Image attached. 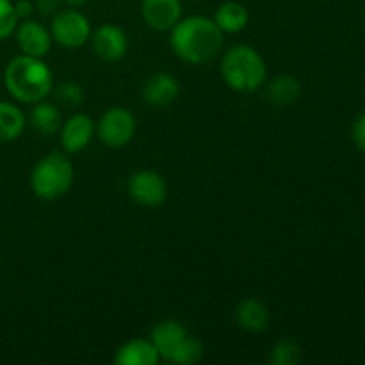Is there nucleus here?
<instances>
[{"label":"nucleus","mask_w":365,"mask_h":365,"mask_svg":"<svg viewBox=\"0 0 365 365\" xmlns=\"http://www.w3.org/2000/svg\"><path fill=\"white\" fill-rule=\"evenodd\" d=\"M91 45L95 56L106 63H116L127 56V32L114 24H103L91 34Z\"/></svg>","instance_id":"obj_10"},{"label":"nucleus","mask_w":365,"mask_h":365,"mask_svg":"<svg viewBox=\"0 0 365 365\" xmlns=\"http://www.w3.org/2000/svg\"><path fill=\"white\" fill-rule=\"evenodd\" d=\"M75 180L73 163L66 152L46 153L31 171V189L39 200L53 202L66 195Z\"/></svg>","instance_id":"obj_4"},{"label":"nucleus","mask_w":365,"mask_h":365,"mask_svg":"<svg viewBox=\"0 0 365 365\" xmlns=\"http://www.w3.org/2000/svg\"><path fill=\"white\" fill-rule=\"evenodd\" d=\"M14 13H16L18 21L27 20L34 13V4H32V0H16L14 2Z\"/></svg>","instance_id":"obj_25"},{"label":"nucleus","mask_w":365,"mask_h":365,"mask_svg":"<svg viewBox=\"0 0 365 365\" xmlns=\"http://www.w3.org/2000/svg\"><path fill=\"white\" fill-rule=\"evenodd\" d=\"M353 141L365 153V113L360 114L353 123Z\"/></svg>","instance_id":"obj_23"},{"label":"nucleus","mask_w":365,"mask_h":365,"mask_svg":"<svg viewBox=\"0 0 365 365\" xmlns=\"http://www.w3.org/2000/svg\"><path fill=\"white\" fill-rule=\"evenodd\" d=\"M4 86L14 100L21 103H38L53 91V75L41 57L16 56L4 70Z\"/></svg>","instance_id":"obj_2"},{"label":"nucleus","mask_w":365,"mask_h":365,"mask_svg":"<svg viewBox=\"0 0 365 365\" xmlns=\"http://www.w3.org/2000/svg\"><path fill=\"white\" fill-rule=\"evenodd\" d=\"M96 134V123L93 118L86 113L71 114L68 120L63 121L59 130V141L63 146V152L68 155L81 153L89 146Z\"/></svg>","instance_id":"obj_9"},{"label":"nucleus","mask_w":365,"mask_h":365,"mask_svg":"<svg viewBox=\"0 0 365 365\" xmlns=\"http://www.w3.org/2000/svg\"><path fill=\"white\" fill-rule=\"evenodd\" d=\"M29 123L43 138H52L53 134H59L63 116L56 103L41 100L38 103H32V110L29 114Z\"/></svg>","instance_id":"obj_16"},{"label":"nucleus","mask_w":365,"mask_h":365,"mask_svg":"<svg viewBox=\"0 0 365 365\" xmlns=\"http://www.w3.org/2000/svg\"><path fill=\"white\" fill-rule=\"evenodd\" d=\"M212 20L225 34H237V32L245 31L248 25L250 13L242 4L235 2V0H227L217 7Z\"/></svg>","instance_id":"obj_17"},{"label":"nucleus","mask_w":365,"mask_h":365,"mask_svg":"<svg viewBox=\"0 0 365 365\" xmlns=\"http://www.w3.org/2000/svg\"><path fill=\"white\" fill-rule=\"evenodd\" d=\"M63 2H66L70 7H81L84 4H88L89 0H63Z\"/></svg>","instance_id":"obj_26"},{"label":"nucleus","mask_w":365,"mask_h":365,"mask_svg":"<svg viewBox=\"0 0 365 365\" xmlns=\"http://www.w3.org/2000/svg\"><path fill=\"white\" fill-rule=\"evenodd\" d=\"M53 95H56V100L61 103V106L71 107V109L81 107L86 100L84 88H82L78 82H73V81L63 82V84L57 86Z\"/></svg>","instance_id":"obj_21"},{"label":"nucleus","mask_w":365,"mask_h":365,"mask_svg":"<svg viewBox=\"0 0 365 365\" xmlns=\"http://www.w3.org/2000/svg\"><path fill=\"white\" fill-rule=\"evenodd\" d=\"M32 4H34V11L41 13L43 16H52L59 11V0H32Z\"/></svg>","instance_id":"obj_24"},{"label":"nucleus","mask_w":365,"mask_h":365,"mask_svg":"<svg viewBox=\"0 0 365 365\" xmlns=\"http://www.w3.org/2000/svg\"><path fill=\"white\" fill-rule=\"evenodd\" d=\"M160 355L150 339H130L116 349V365H157Z\"/></svg>","instance_id":"obj_14"},{"label":"nucleus","mask_w":365,"mask_h":365,"mask_svg":"<svg viewBox=\"0 0 365 365\" xmlns=\"http://www.w3.org/2000/svg\"><path fill=\"white\" fill-rule=\"evenodd\" d=\"M50 34L53 41L64 48H81L91 39V21L75 7L59 9L50 20Z\"/></svg>","instance_id":"obj_6"},{"label":"nucleus","mask_w":365,"mask_h":365,"mask_svg":"<svg viewBox=\"0 0 365 365\" xmlns=\"http://www.w3.org/2000/svg\"><path fill=\"white\" fill-rule=\"evenodd\" d=\"M220 73L232 91L253 93L266 84L267 64L253 46L235 45L221 57Z\"/></svg>","instance_id":"obj_3"},{"label":"nucleus","mask_w":365,"mask_h":365,"mask_svg":"<svg viewBox=\"0 0 365 365\" xmlns=\"http://www.w3.org/2000/svg\"><path fill=\"white\" fill-rule=\"evenodd\" d=\"M138 130V121L127 107H110L100 116L96 123V138L109 148H121L128 145Z\"/></svg>","instance_id":"obj_7"},{"label":"nucleus","mask_w":365,"mask_h":365,"mask_svg":"<svg viewBox=\"0 0 365 365\" xmlns=\"http://www.w3.org/2000/svg\"><path fill=\"white\" fill-rule=\"evenodd\" d=\"M235 319L245 331L250 334H260L269 327V310L260 299L246 298L235 309Z\"/></svg>","instance_id":"obj_15"},{"label":"nucleus","mask_w":365,"mask_h":365,"mask_svg":"<svg viewBox=\"0 0 365 365\" xmlns=\"http://www.w3.org/2000/svg\"><path fill=\"white\" fill-rule=\"evenodd\" d=\"M178 95H180V84H178L177 77L168 71H159L146 78L141 91L146 106L153 107V109H164V107L171 106L178 98Z\"/></svg>","instance_id":"obj_13"},{"label":"nucleus","mask_w":365,"mask_h":365,"mask_svg":"<svg viewBox=\"0 0 365 365\" xmlns=\"http://www.w3.org/2000/svg\"><path fill=\"white\" fill-rule=\"evenodd\" d=\"M182 0H141V16L157 32L171 31L182 20Z\"/></svg>","instance_id":"obj_12"},{"label":"nucleus","mask_w":365,"mask_h":365,"mask_svg":"<svg viewBox=\"0 0 365 365\" xmlns=\"http://www.w3.org/2000/svg\"><path fill=\"white\" fill-rule=\"evenodd\" d=\"M302 95V84L294 75H277L266 84V100L277 107L289 106Z\"/></svg>","instance_id":"obj_18"},{"label":"nucleus","mask_w":365,"mask_h":365,"mask_svg":"<svg viewBox=\"0 0 365 365\" xmlns=\"http://www.w3.org/2000/svg\"><path fill=\"white\" fill-rule=\"evenodd\" d=\"M14 38H16V45L21 53L41 57V59L50 52L53 41L50 29L31 18L18 21L16 29H14Z\"/></svg>","instance_id":"obj_11"},{"label":"nucleus","mask_w":365,"mask_h":365,"mask_svg":"<svg viewBox=\"0 0 365 365\" xmlns=\"http://www.w3.org/2000/svg\"><path fill=\"white\" fill-rule=\"evenodd\" d=\"M302 360V348L292 339H280L273 346L269 355V362L273 365H296Z\"/></svg>","instance_id":"obj_20"},{"label":"nucleus","mask_w":365,"mask_h":365,"mask_svg":"<svg viewBox=\"0 0 365 365\" xmlns=\"http://www.w3.org/2000/svg\"><path fill=\"white\" fill-rule=\"evenodd\" d=\"M132 202L146 209H157L168 198V184L160 173L153 170L135 171L127 184Z\"/></svg>","instance_id":"obj_8"},{"label":"nucleus","mask_w":365,"mask_h":365,"mask_svg":"<svg viewBox=\"0 0 365 365\" xmlns=\"http://www.w3.org/2000/svg\"><path fill=\"white\" fill-rule=\"evenodd\" d=\"M25 114L18 106L0 100V143L16 141L25 130Z\"/></svg>","instance_id":"obj_19"},{"label":"nucleus","mask_w":365,"mask_h":365,"mask_svg":"<svg viewBox=\"0 0 365 365\" xmlns=\"http://www.w3.org/2000/svg\"><path fill=\"white\" fill-rule=\"evenodd\" d=\"M18 25L13 0H0V41L11 38Z\"/></svg>","instance_id":"obj_22"},{"label":"nucleus","mask_w":365,"mask_h":365,"mask_svg":"<svg viewBox=\"0 0 365 365\" xmlns=\"http://www.w3.org/2000/svg\"><path fill=\"white\" fill-rule=\"evenodd\" d=\"M170 32V46L175 56L192 66L212 63L225 46V32L212 18L202 14L182 18Z\"/></svg>","instance_id":"obj_1"},{"label":"nucleus","mask_w":365,"mask_h":365,"mask_svg":"<svg viewBox=\"0 0 365 365\" xmlns=\"http://www.w3.org/2000/svg\"><path fill=\"white\" fill-rule=\"evenodd\" d=\"M150 341L159 351L160 360L177 365H191L203 359V344L192 337L178 321H160L150 334Z\"/></svg>","instance_id":"obj_5"}]
</instances>
